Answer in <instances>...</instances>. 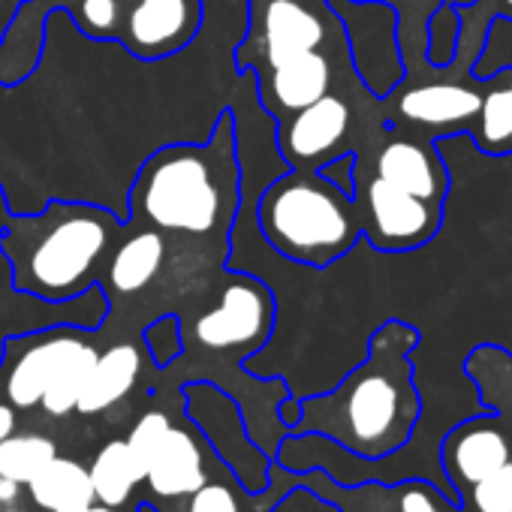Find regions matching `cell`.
<instances>
[{
    "label": "cell",
    "mask_w": 512,
    "mask_h": 512,
    "mask_svg": "<svg viewBox=\"0 0 512 512\" xmlns=\"http://www.w3.org/2000/svg\"><path fill=\"white\" fill-rule=\"evenodd\" d=\"M124 223L91 202L52 199L43 211L10 214L0 253L16 293L37 302H70L100 284Z\"/></svg>",
    "instance_id": "2"
},
{
    "label": "cell",
    "mask_w": 512,
    "mask_h": 512,
    "mask_svg": "<svg viewBox=\"0 0 512 512\" xmlns=\"http://www.w3.org/2000/svg\"><path fill=\"white\" fill-rule=\"evenodd\" d=\"M0 512H25V506H10V509H0Z\"/></svg>",
    "instance_id": "33"
},
{
    "label": "cell",
    "mask_w": 512,
    "mask_h": 512,
    "mask_svg": "<svg viewBox=\"0 0 512 512\" xmlns=\"http://www.w3.org/2000/svg\"><path fill=\"white\" fill-rule=\"evenodd\" d=\"M79 512H139V506H106V503L94 500L91 506H85V509H79Z\"/></svg>",
    "instance_id": "31"
},
{
    "label": "cell",
    "mask_w": 512,
    "mask_h": 512,
    "mask_svg": "<svg viewBox=\"0 0 512 512\" xmlns=\"http://www.w3.org/2000/svg\"><path fill=\"white\" fill-rule=\"evenodd\" d=\"M94 500L106 506H139L142 485H145V461L139 452L124 440H109L103 449L94 452L88 464Z\"/></svg>",
    "instance_id": "22"
},
{
    "label": "cell",
    "mask_w": 512,
    "mask_h": 512,
    "mask_svg": "<svg viewBox=\"0 0 512 512\" xmlns=\"http://www.w3.org/2000/svg\"><path fill=\"white\" fill-rule=\"evenodd\" d=\"M61 452L58 440L40 428H19L7 440H0V479L28 485L55 455Z\"/></svg>",
    "instance_id": "25"
},
{
    "label": "cell",
    "mask_w": 512,
    "mask_h": 512,
    "mask_svg": "<svg viewBox=\"0 0 512 512\" xmlns=\"http://www.w3.org/2000/svg\"><path fill=\"white\" fill-rule=\"evenodd\" d=\"M256 220L266 241L287 260L326 269L362 238L356 202L317 169H287L260 190Z\"/></svg>",
    "instance_id": "4"
},
{
    "label": "cell",
    "mask_w": 512,
    "mask_h": 512,
    "mask_svg": "<svg viewBox=\"0 0 512 512\" xmlns=\"http://www.w3.org/2000/svg\"><path fill=\"white\" fill-rule=\"evenodd\" d=\"M181 410L184 416L199 428L211 452L220 458V464L247 488L263 491L272 482V461L260 446H256L244 428V416L238 401L208 383V380H190L181 383Z\"/></svg>",
    "instance_id": "8"
},
{
    "label": "cell",
    "mask_w": 512,
    "mask_h": 512,
    "mask_svg": "<svg viewBox=\"0 0 512 512\" xmlns=\"http://www.w3.org/2000/svg\"><path fill=\"white\" fill-rule=\"evenodd\" d=\"M419 329L386 320L368 341L365 359L323 395L299 401L290 434H317L359 461H386L410 440L422 416L413 350Z\"/></svg>",
    "instance_id": "1"
},
{
    "label": "cell",
    "mask_w": 512,
    "mask_h": 512,
    "mask_svg": "<svg viewBox=\"0 0 512 512\" xmlns=\"http://www.w3.org/2000/svg\"><path fill=\"white\" fill-rule=\"evenodd\" d=\"M166 263V238L157 229H136L121 238L106 263V296H136L148 290Z\"/></svg>",
    "instance_id": "21"
},
{
    "label": "cell",
    "mask_w": 512,
    "mask_h": 512,
    "mask_svg": "<svg viewBox=\"0 0 512 512\" xmlns=\"http://www.w3.org/2000/svg\"><path fill=\"white\" fill-rule=\"evenodd\" d=\"M329 7L347 22L353 64L374 97H389L404 82V61L398 52V13L389 4H356L329 0Z\"/></svg>",
    "instance_id": "12"
},
{
    "label": "cell",
    "mask_w": 512,
    "mask_h": 512,
    "mask_svg": "<svg viewBox=\"0 0 512 512\" xmlns=\"http://www.w3.org/2000/svg\"><path fill=\"white\" fill-rule=\"evenodd\" d=\"M356 166H359V160H356V154L353 151H341V154H335L332 160H326L323 166H317V172L329 181V184H335L344 196H356Z\"/></svg>",
    "instance_id": "29"
},
{
    "label": "cell",
    "mask_w": 512,
    "mask_h": 512,
    "mask_svg": "<svg viewBox=\"0 0 512 512\" xmlns=\"http://www.w3.org/2000/svg\"><path fill=\"white\" fill-rule=\"evenodd\" d=\"M455 16H458V22L479 16V37L485 40V31L491 25V16L512 19V0H479V4H473V7L470 4H458L455 7Z\"/></svg>",
    "instance_id": "30"
},
{
    "label": "cell",
    "mask_w": 512,
    "mask_h": 512,
    "mask_svg": "<svg viewBox=\"0 0 512 512\" xmlns=\"http://www.w3.org/2000/svg\"><path fill=\"white\" fill-rule=\"evenodd\" d=\"M97 356V332L85 326L52 323L13 335L0 356V398L19 413L43 410L49 419H70Z\"/></svg>",
    "instance_id": "5"
},
{
    "label": "cell",
    "mask_w": 512,
    "mask_h": 512,
    "mask_svg": "<svg viewBox=\"0 0 512 512\" xmlns=\"http://www.w3.org/2000/svg\"><path fill=\"white\" fill-rule=\"evenodd\" d=\"M142 461H145L142 503H148L157 512L193 494L220 467V458L211 452V446L205 443L199 428L184 416V410L178 419L169 422L163 437Z\"/></svg>",
    "instance_id": "11"
},
{
    "label": "cell",
    "mask_w": 512,
    "mask_h": 512,
    "mask_svg": "<svg viewBox=\"0 0 512 512\" xmlns=\"http://www.w3.org/2000/svg\"><path fill=\"white\" fill-rule=\"evenodd\" d=\"M275 329V296L272 290L250 275H232L220 299L202 311L190 326L181 323L184 350H202L220 359V371L241 380V362L260 353Z\"/></svg>",
    "instance_id": "7"
},
{
    "label": "cell",
    "mask_w": 512,
    "mask_h": 512,
    "mask_svg": "<svg viewBox=\"0 0 512 512\" xmlns=\"http://www.w3.org/2000/svg\"><path fill=\"white\" fill-rule=\"evenodd\" d=\"M395 118L440 136L470 133L479 112V85L470 82H425L392 97Z\"/></svg>",
    "instance_id": "14"
},
{
    "label": "cell",
    "mask_w": 512,
    "mask_h": 512,
    "mask_svg": "<svg viewBox=\"0 0 512 512\" xmlns=\"http://www.w3.org/2000/svg\"><path fill=\"white\" fill-rule=\"evenodd\" d=\"M25 500L40 512H79L94 503L88 464L58 452L28 485Z\"/></svg>",
    "instance_id": "23"
},
{
    "label": "cell",
    "mask_w": 512,
    "mask_h": 512,
    "mask_svg": "<svg viewBox=\"0 0 512 512\" xmlns=\"http://www.w3.org/2000/svg\"><path fill=\"white\" fill-rule=\"evenodd\" d=\"M148 365H151V359H148L142 341H115L106 350H100V356L82 386L76 416L94 419V416L115 410L121 401H127L133 395V389L139 386Z\"/></svg>",
    "instance_id": "17"
},
{
    "label": "cell",
    "mask_w": 512,
    "mask_h": 512,
    "mask_svg": "<svg viewBox=\"0 0 512 512\" xmlns=\"http://www.w3.org/2000/svg\"><path fill=\"white\" fill-rule=\"evenodd\" d=\"M199 31V0H136L124 22V43L139 58L187 49Z\"/></svg>",
    "instance_id": "15"
},
{
    "label": "cell",
    "mask_w": 512,
    "mask_h": 512,
    "mask_svg": "<svg viewBox=\"0 0 512 512\" xmlns=\"http://www.w3.org/2000/svg\"><path fill=\"white\" fill-rule=\"evenodd\" d=\"M353 202L359 211L362 235L371 241V247L386 253L428 244L443 223V205L404 193L380 175H371L365 184L356 181Z\"/></svg>",
    "instance_id": "9"
},
{
    "label": "cell",
    "mask_w": 512,
    "mask_h": 512,
    "mask_svg": "<svg viewBox=\"0 0 512 512\" xmlns=\"http://www.w3.org/2000/svg\"><path fill=\"white\" fill-rule=\"evenodd\" d=\"M332 88V64L323 52L296 55L272 67V82H260V97L266 109L299 112L314 100L326 97Z\"/></svg>",
    "instance_id": "19"
},
{
    "label": "cell",
    "mask_w": 512,
    "mask_h": 512,
    "mask_svg": "<svg viewBox=\"0 0 512 512\" xmlns=\"http://www.w3.org/2000/svg\"><path fill=\"white\" fill-rule=\"evenodd\" d=\"M374 175L395 184L404 193H413L419 199L446 205L449 196V172L443 157L437 154L434 142H416V139H389L374 163Z\"/></svg>",
    "instance_id": "18"
},
{
    "label": "cell",
    "mask_w": 512,
    "mask_h": 512,
    "mask_svg": "<svg viewBox=\"0 0 512 512\" xmlns=\"http://www.w3.org/2000/svg\"><path fill=\"white\" fill-rule=\"evenodd\" d=\"M488 413L464 419L440 443V470L455 494L512 461V353L482 344L464 359Z\"/></svg>",
    "instance_id": "6"
},
{
    "label": "cell",
    "mask_w": 512,
    "mask_h": 512,
    "mask_svg": "<svg viewBox=\"0 0 512 512\" xmlns=\"http://www.w3.org/2000/svg\"><path fill=\"white\" fill-rule=\"evenodd\" d=\"M479 85V112L470 127L476 148L488 157L512 154V67L476 79Z\"/></svg>",
    "instance_id": "24"
},
{
    "label": "cell",
    "mask_w": 512,
    "mask_h": 512,
    "mask_svg": "<svg viewBox=\"0 0 512 512\" xmlns=\"http://www.w3.org/2000/svg\"><path fill=\"white\" fill-rule=\"evenodd\" d=\"M326 40L323 19L299 0H272L263 19V58L278 67L296 55L320 49Z\"/></svg>",
    "instance_id": "20"
},
{
    "label": "cell",
    "mask_w": 512,
    "mask_h": 512,
    "mask_svg": "<svg viewBox=\"0 0 512 512\" xmlns=\"http://www.w3.org/2000/svg\"><path fill=\"white\" fill-rule=\"evenodd\" d=\"M290 115L293 118L278 127V148L290 169H317L341 154L353 124V109L344 97L326 94Z\"/></svg>",
    "instance_id": "13"
},
{
    "label": "cell",
    "mask_w": 512,
    "mask_h": 512,
    "mask_svg": "<svg viewBox=\"0 0 512 512\" xmlns=\"http://www.w3.org/2000/svg\"><path fill=\"white\" fill-rule=\"evenodd\" d=\"M464 512H512V461L458 494Z\"/></svg>",
    "instance_id": "26"
},
{
    "label": "cell",
    "mask_w": 512,
    "mask_h": 512,
    "mask_svg": "<svg viewBox=\"0 0 512 512\" xmlns=\"http://www.w3.org/2000/svg\"><path fill=\"white\" fill-rule=\"evenodd\" d=\"M293 488H296L293 470L281 467L278 461H272V482L263 491H247L220 464L193 494H187L184 500H178L175 506H166L160 512H272L290 497Z\"/></svg>",
    "instance_id": "16"
},
{
    "label": "cell",
    "mask_w": 512,
    "mask_h": 512,
    "mask_svg": "<svg viewBox=\"0 0 512 512\" xmlns=\"http://www.w3.org/2000/svg\"><path fill=\"white\" fill-rule=\"evenodd\" d=\"M73 19L79 22L82 34L109 40L121 28V0H79V7H73Z\"/></svg>",
    "instance_id": "28"
},
{
    "label": "cell",
    "mask_w": 512,
    "mask_h": 512,
    "mask_svg": "<svg viewBox=\"0 0 512 512\" xmlns=\"http://www.w3.org/2000/svg\"><path fill=\"white\" fill-rule=\"evenodd\" d=\"M142 347L154 365V371H163L169 365H175L184 353V332H181V317L163 314L157 320H151L142 329Z\"/></svg>",
    "instance_id": "27"
},
{
    "label": "cell",
    "mask_w": 512,
    "mask_h": 512,
    "mask_svg": "<svg viewBox=\"0 0 512 512\" xmlns=\"http://www.w3.org/2000/svg\"><path fill=\"white\" fill-rule=\"evenodd\" d=\"M296 488H308L314 497L335 506V512H464L458 500H452L437 482L422 476H407L398 482L362 479V482H338L326 470L293 473Z\"/></svg>",
    "instance_id": "10"
},
{
    "label": "cell",
    "mask_w": 512,
    "mask_h": 512,
    "mask_svg": "<svg viewBox=\"0 0 512 512\" xmlns=\"http://www.w3.org/2000/svg\"><path fill=\"white\" fill-rule=\"evenodd\" d=\"M10 205H7V190H4V184H0V235H4V229H7V223H10Z\"/></svg>",
    "instance_id": "32"
},
{
    "label": "cell",
    "mask_w": 512,
    "mask_h": 512,
    "mask_svg": "<svg viewBox=\"0 0 512 512\" xmlns=\"http://www.w3.org/2000/svg\"><path fill=\"white\" fill-rule=\"evenodd\" d=\"M235 187V124L223 112L205 145H169L148 157L130 190V211L163 232L211 235L232 217Z\"/></svg>",
    "instance_id": "3"
}]
</instances>
